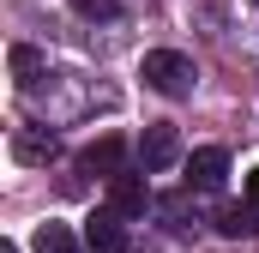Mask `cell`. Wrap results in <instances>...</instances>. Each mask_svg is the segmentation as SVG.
Masks as SVG:
<instances>
[{"label": "cell", "instance_id": "cell-1", "mask_svg": "<svg viewBox=\"0 0 259 253\" xmlns=\"http://www.w3.org/2000/svg\"><path fill=\"white\" fill-rule=\"evenodd\" d=\"M139 78L151 85V91H163V97H193V61L187 55H175V49H151L145 66H139Z\"/></svg>", "mask_w": 259, "mask_h": 253}, {"label": "cell", "instance_id": "cell-2", "mask_svg": "<svg viewBox=\"0 0 259 253\" xmlns=\"http://www.w3.org/2000/svg\"><path fill=\"white\" fill-rule=\"evenodd\" d=\"M175 163H181V133H175V121H151L139 133V175H163Z\"/></svg>", "mask_w": 259, "mask_h": 253}, {"label": "cell", "instance_id": "cell-3", "mask_svg": "<svg viewBox=\"0 0 259 253\" xmlns=\"http://www.w3.org/2000/svg\"><path fill=\"white\" fill-rule=\"evenodd\" d=\"M84 247H91V253H127L133 247V241H127V217L109 211V205L91 211V217H84Z\"/></svg>", "mask_w": 259, "mask_h": 253}, {"label": "cell", "instance_id": "cell-4", "mask_svg": "<svg viewBox=\"0 0 259 253\" xmlns=\"http://www.w3.org/2000/svg\"><path fill=\"white\" fill-rule=\"evenodd\" d=\"M223 175H229V151H223V145H199L193 157H187V187L217 193V187H223Z\"/></svg>", "mask_w": 259, "mask_h": 253}, {"label": "cell", "instance_id": "cell-5", "mask_svg": "<svg viewBox=\"0 0 259 253\" xmlns=\"http://www.w3.org/2000/svg\"><path fill=\"white\" fill-rule=\"evenodd\" d=\"M145 205H151V187H145V175H115L109 181V211H121V217H145Z\"/></svg>", "mask_w": 259, "mask_h": 253}, {"label": "cell", "instance_id": "cell-6", "mask_svg": "<svg viewBox=\"0 0 259 253\" xmlns=\"http://www.w3.org/2000/svg\"><path fill=\"white\" fill-rule=\"evenodd\" d=\"M84 169L91 175H103V181H115V175H127V145L115 139V133H103L91 151H84Z\"/></svg>", "mask_w": 259, "mask_h": 253}, {"label": "cell", "instance_id": "cell-7", "mask_svg": "<svg viewBox=\"0 0 259 253\" xmlns=\"http://www.w3.org/2000/svg\"><path fill=\"white\" fill-rule=\"evenodd\" d=\"M61 145H55V133H42V126H18L12 133V157L18 163H49Z\"/></svg>", "mask_w": 259, "mask_h": 253}, {"label": "cell", "instance_id": "cell-8", "mask_svg": "<svg viewBox=\"0 0 259 253\" xmlns=\"http://www.w3.org/2000/svg\"><path fill=\"white\" fill-rule=\"evenodd\" d=\"M36 253H91V247H78V235L66 223H42L36 229Z\"/></svg>", "mask_w": 259, "mask_h": 253}, {"label": "cell", "instance_id": "cell-9", "mask_svg": "<svg viewBox=\"0 0 259 253\" xmlns=\"http://www.w3.org/2000/svg\"><path fill=\"white\" fill-rule=\"evenodd\" d=\"M217 229L223 235H253L259 229V205H223L217 211Z\"/></svg>", "mask_w": 259, "mask_h": 253}, {"label": "cell", "instance_id": "cell-10", "mask_svg": "<svg viewBox=\"0 0 259 253\" xmlns=\"http://www.w3.org/2000/svg\"><path fill=\"white\" fill-rule=\"evenodd\" d=\"M12 78H18L24 91H36V78H42V55L18 43V49H12Z\"/></svg>", "mask_w": 259, "mask_h": 253}, {"label": "cell", "instance_id": "cell-11", "mask_svg": "<svg viewBox=\"0 0 259 253\" xmlns=\"http://www.w3.org/2000/svg\"><path fill=\"white\" fill-rule=\"evenodd\" d=\"M157 211H163L175 229H193V223H187V193H169V199H157Z\"/></svg>", "mask_w": 259, "mask_h": 253}, {"label": "cell", "instance_id": "cell-12", "mask_svg": "<svg viewBox=\"0 0 259 253\" xmlns=\"http://www.w3.org/2000/svg\"><path fill=\"white\" fill-rule=\"evenodd\" d=\"M247 205H259V169L247 175Z\"/></svg>", "mask_w": 259, "mask_h": 253}, {"label": "cell", "instance_id": "cell-13", "mask_svg": "<svg viewBox=\"0 0 259 253\" xmlns=\"http://www.w3.org/2000/svg\"><path fill=\"white\" fill-rule=\"evenodd\" d=\"M0 253H18V241H0Z\"/></svg>", "mask_w": 259, "mask_h": 253}]
</instances>
